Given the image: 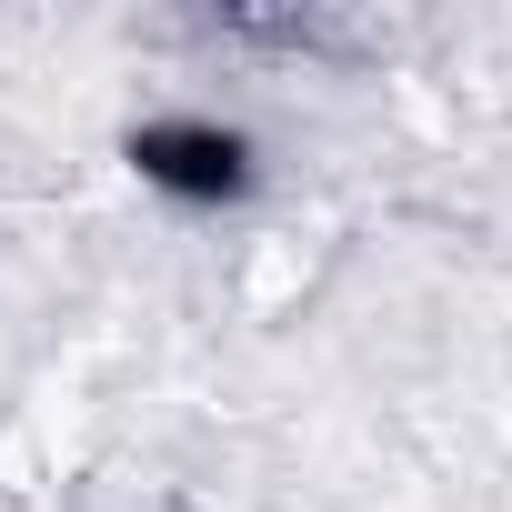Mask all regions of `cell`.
Wrapping results in <instances>:
<instances>
[{
    "instance_id": "cell-1",
    "label": "cell",
    "mask_w": 512,
    "mask_h": 512,
    "mask_svg": "<svg viewBox=\"0 0 512 512\" xmlns=\"http://www.w3.org/2000/svg\"><path fill=\"white\" fill-rule=\"evenodd\" d=\"M121 161L171 211H241L262 191V131L231 111H151L121 131Z\"/></svg>"
}]
</instances>
